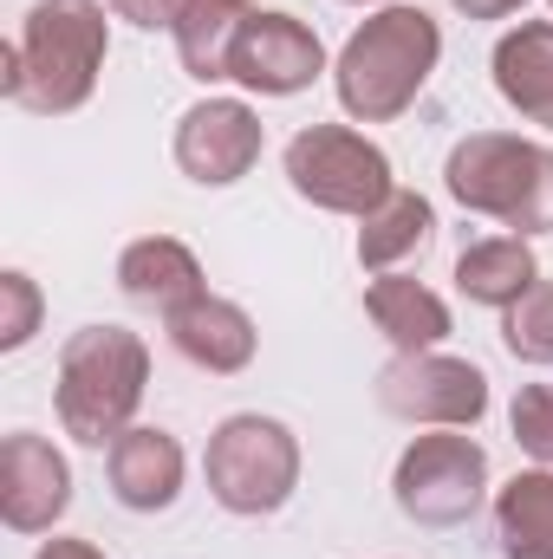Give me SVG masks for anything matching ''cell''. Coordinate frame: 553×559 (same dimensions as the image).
Wrapping results in <instances>:
<instances>
[{
	"instance_id": "28",
	"label": "cell",
	"mask_w": 553,
	"mask_h": 559,
	"mask_svg": "<svg viewBox=\"0 0 553 559\" xmlns=\"http://www.w3.org/2000/svg\"><path fill=\"white\" fill-rule=\"evenodd\" d=\"M548 7H553V0H548Z\"/></svg>"
},
{
	"instance_id": "6",
	"label": "cell",
	"mask_w": 553,
	"mask_h": 559,
	"mask_svg": "<svg viewBox=\"0 0 553 559\" xmlns=\"http://www.w3.org/2000/svg\"><path fill=\"white\" fill-rule=\"evenodd\" d=\"M280 163H286L293 195L326 209V215H358L365 222L398 189L391 156L365 131H352V124H306V131H293Z\"/></svg>"
},
{
	"instance_id": "20",
	"label": "cell",
	"mask_w": 553,
	"mask_h": 559,
	"mask_svg": "<svg viewBox=\"0 0 553 559\" xmlns=\"http://www.w3.org/2000/svg\"><path fill=\"white\" fill-rule=\"evenodd\" d=\"M502 559H553V468H521L495 495Z\"/></svg>"
},
{
	"instance_id": "10",
	"label": "cell",
	"mask_w": 553,
	"mask_h": 559,
	"mask_svg": "<svg viewBox=\"0 0 553 559\" xmlns=\"http://www.w3.org/2000/svg\"><path fill=\"white\" fill-rule=\"evenodd\" d=\"M72 508V462L33 436V429H13L0 442V521L13 534H52Z\"/></svg>"
},
{
	"instance_id": "27",
	"label": "cell",
	"mask_w": 553,
	"mask_h": 559,
	"mask_svg": "<svg viewBox=\"0 0 553 559\" xmlns=\"http://www.w3.org/2000/svg\"><path fill=\"white\" fill-rule=\"evenodd\" d=\"M345 7H391V0H345Z\"/></svg>"
},
{
	"instance_id": "23",
	"label": "cell",
	"mask_w": 553,
	"mask_h": 559,
	"mask_svg": "<svg viewBox=\"0 0 553 559\" xmlns=\"http://www.w3.org/2000/svg\"><path fill=\"white\" fill-rule=\"evenodd\" d=\"M33 332H39V286H33V274L7 267L0 274V352L33 345Z\"/></svg>"
},
{
	"instance_id": "24",
	"label": "cell",
	"mask_w": 553,
	"mask_h": 559,
	"mask_svg": "<svg viewBox=\"0 0 553 559\" xmlns=\"http://www.w3.org/2000/svg\"><path fill=\"white\" fill-rule=\"evenodd\" d=\"M183 7H189V0H111V13L131 20L138 33H176Z\"/></svg>"
},
{
	"instance_id": "4",
	"label": "cell",
	"mask_w": 553,
	"mask_h": 559,
	"mask_svg": "<svg viewBox=\"0 0 553 559\" xmlns=\"http://www.w3.org/2000/svg\"><path fill=\"white\" fill-rule=\"evenodd\" d=\"M443 189L515 235H553V150L515 131H469L443 163Z\"/></svg>"
},
{
	"instance_id": "18",
	"label": "cell",
	"mask_w": 553,
	"mask_h": 559,
	"mask_svg": "<svg viewBox=\"0 0 553 559\" xmlns=\"http://www.w3.org/2000/svg\"><path fill=\"white\" fill-rule=\"evenodd\" d=\"M365 312L372 325L398 345V352H436L449 338V306L443 293H430L423 280L411 274H378L365 286Z\"/></svg>"
},
{
	"instance_id": "16",
	"label": "cell",
	"mask_w": 553,
	"mask_h": 559,
	"mask_svg": "<svg viewBox=\"0 0 553 559\" xmlns=\"http://www.w3.org/2000/svg\"><path fill=\"white\" fill-rule=\"evenodd\" d=\"M248 20H255L248 0H189L183 20H176V59H183V72L196 85L235 79V52H242Z\"/></svg>"
},
{
	"instance_id": "26",
	"label": "cell",
	"mask_w": 553,
	"mask_h": 559,
	"mask_svg": "<svg viewBox=\"0 0 553 559\" xmlns=\"http://www.w3.org/2000/svg\"><path fill=\"white\" fill-rule=\"evenodd\" d=\"M33 559H105V554H98L92 540H72V534H52V540H46V547H39Z\"/></svg>"
},
{
	"instance_id": "14",
	"label": "cell",
	"mask_w": 553,
	"mask_h": 559,
	"mask_svg": "<svg viewBox=\"0 0 553 559\" xmlns=\"http://www.w3.org/2000/svg\"><path fill=\"white\" fill-rule=\"evenodd\" d=\"M118 293L143 306V312H183L189 299H202L209 293V280H202V261L176 241V235H143L131 241L125 254H118Z\"/></svg>"
},
{
	"instance_id": "15",
	"label": "cell",
	"mask_w": 553,
	"mask_h": 559,
	"mask_svg": "<svg viewBox=\"0 0 553 559\" xmlns=\"http://www.w3.org/2000/svg\"><path fill=\"white\" fill-rule=\"evenodd\" d=\"M495 92L508 111H521L528 124L553 131V20H521L495 39Z\"/></svg>"
},
{
	"instance_id": "5",
	"label": "cell",
	"mask_w": 553,
	"mask_h": 559,
	"mask_svg": "<svg viewBox=\"0 0 553 559\" xmlns=\"http://www.w3.org/2000/svg\"><path fill=\"white\" fill-rule=\"evenodd\" d=\"M202 475H209V495L235 521H268L299 488V436L280 417H261V411L222 417L209 429Z\"/></svg>"
},
{
	"instance_id": "19",
	"label": "cell",
	"mask_w": 553,
	"mask_h": 559,
	"mask_svg": "<svg viewBox=\"0 0 553 559\" xmlns=\"http://www.w3.org/2000/svg\"><path fill=\"white\" fill-rule=\"evenodd\" d=\"M436 235V209L416 189H391L365 222H358V267L365 274H398V261H411Z\"/></svg>"
},
{
	"instance_id": "8",
	"label": "cell",
	"mask_w": 553,
	"mask_h": 559,
	"mask_svg": "<svg viewBox=\"0 0 553 559\" xmlns=\"http://www.w3.org/2000/svg\"><path fill=\"white\" fill-rule=\"evenodd\" d=\"M378 411L423 429H475L489 417V371L449 352H398L378 371Z\"/></svg>"
},
{
	"instance_id": "25",
	"label": "cell",
	"mask_w": 553,
	"mask_h": 559,
	"mask_svg": "<svg viewBox=\"0 0 553 559\" xmlns=\"http://www.w3.org/2000/svg\"><path fill=\"white\" fill-rule=\"evenodd\" d=\"M462 20H508V13H521L528 0H449Z\"/></svg>"
},
{
	"instance_id": "3",
	"label": "cell",
	"mask_w": 553,
	"mask_h": 559,
	"mask_svg": "<svg viewBox=\"0 0 553 559\" xmlns=\"http://www.w3.org/2000/svg\"><path fill=\"white\" fill-rule=\"evenodd\" d=\"M150 391V345L131 325H79L59 345V378H52V411L59 429L85 449H111Z\"/></svg>"
},
{
	"instance_id": "21",
	"label": "cell",
	"mask_w": 553,
	"mask_h": 559,
	"mask_svg": "<svg viewBox=\"0 0 553 559\" xmlns=\"http://www.w3.org/2000/svg\"><path fill=\"white\" fill-rule=\"evenodd\" d=\"M502 345L521 365H548L553 371V280H534L508 312H502Z\"/></svg>"
},
{
	"instance_id": "7",
	"label": "cell",
	"mask_w": 553,
	"mask_h": 559,
	"mask_svg": "<svg viewBox=\"0 0 553 559\" xmlns=\"http://www.w3.org/2000/svg\"><path fill=\"white\" fill-rule=\"evenodd\" d=\"M398 514L416 527H462L489 501V449L462 429H430L391 468Z\"/></svg>"
},
{
	"instance_id": "22",
	"label": "cell",
	"mask_w": 553,
	"mask_h": 559,
	"mask_svg": "<svg viewBox=\"0 0 553 559\" xmlns=\"http://www.w3.org/2000/svg\"><path fill=\"white\" fill-rule=\"evenodd\" d=\"M508 429H515L521 455L553 468V384H521L515 404H508Z\"/></svg>"
},
{
	"instance_id": "9",
	"label": "cell",
	"mask_w": 553,
	"mask_h": 559,
	"mask_svg": "<svg viewBox=\"0 0 553 559\" xmlns=\"http://www.w3.org/2000/svg\"><path fill=\"white\" fill-rule=\"evenodd\" d=\"M261 111L248 98H202L176 118V169L202 189H235L261 163Z\"/></svg>"
},
{
	"instance_id": "13",
	"label": "cell",
	"mask_w": 553,
	"mask_h": 559,
	"mask_svg": "<svg viewBox=\"0 0 553 559\" xmlns=\"http://www.w3.org/2000/svg\"><path fill=\"white\" fill-rule=\"evenodd\" d=\"M105 468H111L118 508H131V514H163V508H176L183 475H189L183 442H176L169 429H150V423H131V429L105 449Z\"/></svg>"
},
{
	"instance_id": "1",
	"label": "cell",
	"mask_w": 553,
	"mask_h": 559,
	"mask_svg": "<svg viewBox=\"0 0 553 559\" xmlns=\"http://www.w3.org/2000/svg\"><path fill=\"white\" fill-rule=\"evenodd\" d=\"M105 59H111V20L98 0H33L0 59V92L33 118H66L92 105Z\"/></svg>"
},
{
	"instance_id": "11",
	"label": "cell",
	"mask_w": 553,
	"mask_h": 559,
	"mask_svg": "<svg viewBox=\"0 0 553 559\" xmlns=\"http://www.w3.org/2000/svg\"><path fill=\"white\" fill-rule=\"evenodd\" d=\"M326 72V46L306 20L293 13H255L235 52V85H248L255 98H293Z\"/></svg>"
},
{
	"instance_id": "17",
	"label": "cell",
	"mask_w": 553,
	"mask_h": 559,
	"mask_svg": "<svg viewBox=\"0 0 553 559\" xmlns=\"http://www.w3.org/2000/svg\"><path fill=\"white\" fill-rule=\"evenodd\" d=\"M534 280H541V261H534V241L528 235H489V241H469L456 254V293L469 306L508 312Z\"/></svg>"
},
{
	"instance_id": "12",
	"label": "cell",
	"mask_w": 553,
	"mask_h": 559,
	"mask_svg": "<svg viewBox=\"0 0 553 559\" xmlns=\"http://www.w3.org/2000/svg\"><path fill=\"white\" fill-rule=\"evenodd\" d=\"M163 332H169L176 358H189V365L209 371V378H235V371H248V365H255V345H261L255 319H248L235 299H222V293L189 299L183 312L163 319Z\"/></svg>"
},
{
	"instance_id": "2",
	"label": "cell",
	"mask_w": 553,
	"mask_h": 559,
	"mask_svg": "<svg viewBox=\"0 0 553 559\" xmlns=\"http://www.w3.org/2000/svg\"><path fill=\"white\" fill-rule=\"evenodd\" d=\"M436 59H443L436 13L391 0V7H372V20L339 46L332 92H339L352 124H391V118H404L423 98Z\"/></svg>"
}]
</instances>
